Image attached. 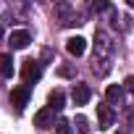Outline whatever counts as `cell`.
Returning <instances> with one entry per match:
<instances>
[{
	"label": "cell",
	"mask_w": 134,
	"mask_h": 134,
	"mask_svg": "<svg viewBox=\"0 0 134 134\" xmlns=\"http://www.w3.org/2000/svg\"><path fill=\"white\" fill-rule=\"evenodd\" d=\"M71 126H74V131H76V134H90V121H87L84 116H76Z\"/></svg>",
	"instance_id": "cell-14"
},
{
	"label": "cell",
	"mask_w": 134,
	"mask_h": 134,
	"mask_svg": "<svg viewBox=\"0 0 134 134\" xmlns=\"http://www.w3.org/2000/svg\"><path fill=\"white\" fill-rule=\"evenodd\" d=\"M105 97H108V103H121V97H124V87H121V84H110V87L105 90Z\"/></svg>",
	"instance_id": "cell-12"
},
{
	"label": "cell",
	"mask_w": 134,
	"mask_h": 134,
	"mask_svg": "<svg viewBox=\"0 0 134 134\" xmlns=\"http://www.w3.org/2000/svg\"><path fill=\"white\" fill-rule=\"evenodd\" d=\"M110 69H113V63H110V60H95V63H92V71H95L97 76H108Z\"/></svg>",
	"instance_id": "cell-13"
},
{
	"label": "cell",
	"mask_w": 134,
	"mask_h": 134,
	"mask_svg": "<svg viewBox=\"0 0 134 134\" xmlns=\"http://www.w3.org/2000/svg\"><path fill=\"white\" fill-rule=\"evenodd\" d=\"M124 90H129V92L134 95V76H126V82H124Z\"/></svg>",
	"instance_id": "cell-17"
},
{
	"label": "cell",
	"mask_w": 134,
	"mask_h": 134,
	"mask_svg": "<svg viewBox=\"0 0 134 134\" xmlns=\"http://www.w3.org/2000/svg\"><path fill=\"white\" fill-rule=\"evenodd\" d=\"M0 40H3V26H0Z\"/></svg>",
	"instance_id": "cell-20"
},
{
	"label": "cell",
	"mask_w": 134,
	"mask_h": 134,
	"mask_svg": "<svg viewBox=\"0 0 134 134\" xmlns=\"http://www.w3.org/2000/svg\"><path fill=\"white\" fill-rule=\"evenodd\" d=\"M126 3H129V8H134V0H126Z\"/></svg>",
	"instance_id": "cell-19"
},
{
	"label": "cell",
	"mask_w": 134,
	"mask_h": 134,
	"mask_svg": "<svg viewBox=\"0 0 134 134\" xmlns=\"http://www.w3.org/2000/svg\"><path fill=\"white\" fill-rule=\"evenodd\" d=\"M34 126L37 129H47V126H55V113L50 108H42L37 116H34Z\"/></svg>",
	"instance_id": "cell-9"
},
{
	"label": "cell",
	"mask_w": 134,
	"mask_h": 134,
	"mask_svg": "<svg viewBox=\"0 0 134 134\" xmlns=\"http://www.w3.org/2000/svg\"><path fill=\"white\" fill-rule=\"evenodd\" d=\"M21 79H24V84H26V87H29V84H34V82H40V79H42V63H40V60H34V58L24 60V66H21Z\"/></svg>",
	"instance_id": "cell-3"
},
{
	"label": "cell",
	"mask_w": 134,
	"mask_h": 134,
	"mask_svg": "<svg viewBox=\"0 0 134 134\" xmlns=\"http://www.w3.org/2000/svg\"><path fill=\"white\" fill-rule=\"evenodd\" d=\"M66 50H69L74 58H79V55H84V50H87V40L84 37H71V40H66Z\"/></svg>",
	"instance_id": "cell-8"
},
{
	"label": "cell",
	"mask_w": 134,
	"mask_h": 134,
	"mask_svg": "<svg viewBox=\"0 0 134 134\" xmlns=\"http://www.w3.org/2000/svg\"><path fill=\"white\" fill-rule=\"evenodd\" d=\"M92 11H95V13H100V11H110V5H108V3H92Z\"/></svg>",
	"instance_id": "cell-16"
},
{
	"label": "cell",
	"mask_w": 134,
	"mask_h": 134,
	"mask_svg": "<svg viewBox=\"0 0 134 134\" xmlns=\"http://www.w3.org/2000/svg\"><path fill=\"white\" fill-rule=\"evenodd\" d=\"M13 71H16V66H13V55H0V74H3V76H13Z\"/></svg>",
	"instance_id": "cell-11"
},
{
	"label": "cell",
	"mask_w": 134,
	"mask_h": 134,
	"mask_svg": "<svg viewBox=\"0 0 134 134\" xmlns=\"http://www.w3.org/2000/svg\"><path fill=\"white\" fill-rule=\"evenodd\" d=\"M63 105H66V95H63L60 90L50 92V97H47V108H50L53 113H58V110H63Z\"/></svg>",
	"instance_id": "cell-10"
},
{
	"label": "cell",
	"mask_w": 134,
	"mask_h": 134,
	"mask_svg": "<svg viewBox=\"0 0 134 134\" xmlns=\"http://www.w3.org/2000/svg\"><path fill=\"white\" fill-rule=\"evenodd\" d=\"M26 103H29V87L21 84V87H16V90L11 92V105H13L16 113H21V110L26 108Z\"/></svg>",
	"instance_id": "cell-4"
},
{
	"label": "cell",
	"mask_w": 134,
	"mask_h": 134,
	"mask_svg": "<svg viewBox=\"0 0 134 134\" xmlns=\"http://www.w3.org/2000/svg\"><path fill=\"white\" fill-rule=\"evenodd\" d=\"M90 97H92V90H90L87 84H74V92H71L74 105H87Z\"/></svg>",
	"instance_id": "cell-7"
},
{
	"label": "cell",
	"mask_w": 134,
	"mask_h": 134,
	"mask_svg": "<svg viewBox=\"0 0 134 134\" xmlns=\"http://www.w3.org/2000/svg\"><path fill=\"white\" fill-rule=\"evenodd\" d=\"M113 55V42L105 32H95V60H110Z\"/></svg>",
	"instance_id": "cell-2"
},
{
	"label": "cell",
	"mask_w": 134,
	"mask_h": 134,
	"mask_svg": "<svg viewBox=\"0 0 134 134\" xmlns=\"http://www.w3.org/2000/svg\"><path fill=\"white\" fill-rule=\"evenodd\" d=\"M29 42H32V34L24 32V29H16V32H11V37H8V45H11L13 50H24Z\"/></svg>",
	"instance_id": "cell-5"
},
{
	"label": "cell",
	"mask_w": 134,
	"mask_h": 134,
	"mask_svg": "<svg viewBox=\"0 0 134 134\" xmlns=\"http://www.w3.org/2000/svg\"><path fill=\"white\" fill-rule=\"evenodd\" d=\"M55 131H58V134H74V129H71V121L58 118V124H55Z\"/></svg>",
	"instance_id": "cell-15"
},
{
	"label": "cell",
	"mask_w": 134,
	"mask_h": 134,
	"mask_svg": "<svg viewBox=\"0 0 134 134\" xmlns=\"http://www.w3.org/2000/svg\"><path fill=\"white\" fill-rule=\"evenodd\" d=\"M58 74L60 76H74V69H71V66H63V69H58Z\"/></svg>",
	"instance_id": "cell-18"
},
{
	"label": "cell",
	"mask_w": 134,
	"mask_h": 134,
	"mask_svg": "<svg viewBox=\"0 0 134 134\" xmlns=\"http://www.w3.org/2000/svg\"><path fill=\"white\" fill-rule=\"evenodd\" d=\"M55 13H58V21H60V26H79V24H84L82 19V13L76 11V5H71V3H58L55 5Z\"/></svg>",
	"instance_id": "cell-1"
},
{
	"label": "cell",
	"mask_w": 134,
	"mask_h": 134,
	"mask_svg": "<svg viewBox=\"0 0 134 134\" xmlns=\"http://www.w3.org/2000/svg\"><path fill=\"white\" fill-rule=\"evenodd\" d=\"M97 118H100V129H110L113 121H116V113H113V108L108 103H100L97 105Z\"/></svg>",
	"instance_id": "cell-6"
},
{
	"label": "cell",
	"mask_w": 134,
	"mask_h": 134,
	"mask_svg": "<svg viewBox=\"0 0 134 134\" xmlns=\"http://www.w3.org/2000/svg\"><path fill=\"white\" fill-rule=\"evenodd\" d=\"M116 134H126V131H116Z\"/></svg>",
	"instance_id": "cell-21"
}]
</instances>
